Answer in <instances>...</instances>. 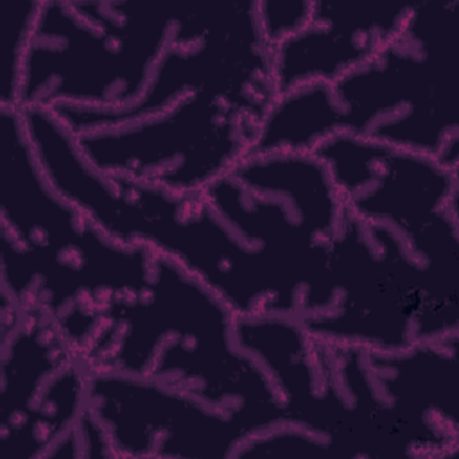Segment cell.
Here are the masks:
<instances>
[{"label":"cell","mask_w":459,"mask_h":459,"mask_svg":"<svg viewBox=\"0 0 459 459\" xmlns=\"http://www.w3.org/2000/svg\"><path fill=\"white\" fill-rule=\"evenodd\" d=\"M412 7L316 2L303 29L273 48L276 99L312 82H333L369 61L403 32Z\"/></svg>","instance_id":"obj_12"},{"label":"cell","mask_w":459,"mask_h":459,"mask_svg":"<svg viewBox=\"0 0 459 459\" xmlns=\"http://www.w3.org/2000/svg\"><path fill=\"white\" fill-rule=\"evenodd\" d=\"M328 455L339 457L335 445L328 437L285 421L255 432L235 452V457L273 459H317Z\"/></svg>","instance_id":"obj_13"},{"label":"cell","mask_w":459,"mask_h":459,"mask_svg":"<svg viewBox=\"0 0 459 459\" xmlns=\"http://www.w3.org/2000/svg\"><path fill=\"white\" fill-rule=\"evenodd\" d=\"M459 2L414 4L403 32L333 82L278 97L249 154H310L335 134L429 156L459 170V120L445 86Z\"/></svg>","instance_id":"obj_3"},{"label":"cell","mask_w":459,"mask_h":459,"mask_svg":"<svg viewBox=\"0 0 459 459\" xmlns=\"http://www.w3.org/2000/svg\"><path fill=\"white\" fill-rule=\"evenodd\" d=\"M2 298L48 316L84 362L109 308L149 278L154 249L106 233L45 176L22 113L0 111Z\"/></svg>","instance_id":"obj_2"},{"label":"cell","mask_w":459,"mask_h":459,"mask_svg":"<svg viewBox=\"0 0 459 459\" xmlns=\"http://www.w3.org/2000/svg\"><path fill=\"white\" fill-rule=\"evenodd\" d=\"M34 152L54 188L106 233L176 260L235 316L307 319L325 312V298L305 271L238 230L201 190L178 194L99 172L57 124L36 134Z\"/></svg>","instance_id":"obj_1"},{"label":"cell","mask_w":459,"mask_h":459,"mask_svg":"<svg viewBox=\"0 0 459 459\" xmlns=\"http://www.w3.org/2000/svg\"><path fill=\"white\" fill-rule=\"evenodd\" d=\"M90 369L56 323L2 299V441L7 457H52L88 411Z\"/></svg>","instance_id":"obj_10"},{"label":"cell","mask_w":459,"mask_h":459,"mask_svg":"<svg viewBox=\"0 0 459 459\" xmlns=\"http://www.w3.org/2000/svg\"><path fill=\"white\" fill-rule=\"evenodd\" d=\"M310 154L326 165L350 212L389 226L432 267L459 278V170L348 134Z\"/></svg>","instance_id":"obj_9"},{"label":"cell","mask_w":459,"mask_h":459,"mask_svg":"<svg viewBox=\"0 0 459 459\" xmlns=\"http://www.w3.org/2000/svg\"><path fill=\"white\" fill-rule=\"evenodd\" d=\"M84 364L176 389L255 432L285 421L269 375L237 341L233 310L160 253L143 287L109 308Z\"/></svg>","instance_id":"obj_4"},{"label":"cell","mask_w":459,"mask_h":459,"mask_svg":"<svg viewBox=\"0 0 459 459\" xmlns=\"http://www.w3.org/2000/svg\"><path fill=\"white\" fill-rule=\"evenodd\" d=\"M203 90L276 100L273 48L260 29L258 0L181 7L152 79L133 106H56L47 111L77 136L156 115L181 97Z\"/></svg>","instance_id":"obj_8"},{"label":"cell","mask_w":459,"mask_h":459,"mask_svg":"<svg viewBox=\"0 0 459 459\" xmlns=\"http://www.w3.org/2000/svg\"><path fill=\"white\" fill-rule=\"evenodd\" d=\"M181 7L39 2L16 109H124L145 93Z\"/></svg>","instance_id":"obj_5"},{"label":"cell","mask_w":459,"mask_h":459,"mask_svg":"<svg viewBox=\"0 0 459 459\" xmlns=\"http://www.w3.org/2000/svg\"><path fill=\"white\" fill-rule=\"evenodd\" d=\"M88 407L115 457H235L255 434L188 394L115 371L90 369Z\"/></svg>","instance_id":"obj_11"},{"label":"cell","mask_w":459,"mask_h":459,"mask_svg":"<svg viewBox=\"0 0 459 459\" xmlns=\"http://www.w3.org/2000/svg\"><path fill=\"white\" fill-rule=\"evenodd\" d=\"M274 99L194 91L167 109L75 136L99 172L169 192H199L249 156Z\"/></svg>","instance_id":"obj_7"},{"label":"cell","mask_w":459,"mask_h":459,"mask_svg":"<svg viewBox=\"0 0 459 459\" xmlns=\"http://www.w3.org/2000/svg\"><path fill=\"white\" fill-rule=\"evenodd\" d=\"M332 308L299 319L321 341L400 351L459 335V278L432 267L389 226L357 217L348 206L332 240Z\"/></svg>","instance_id":"obj_6"},{"label":"cell","mask_w":459,"mask_h":459,"mask_svg":"<svg viewBox=\"0 0 459 459\" xmlns=\"http://www.w3.org/2000/svg\"><path fill=\"white\" fill-rule=\"evenodd\" d=\"M316 2L308 0H258V22L271 48L296 34L308 22Z\"/></svg>","instance_id":"obj_14"}]
</instances>
